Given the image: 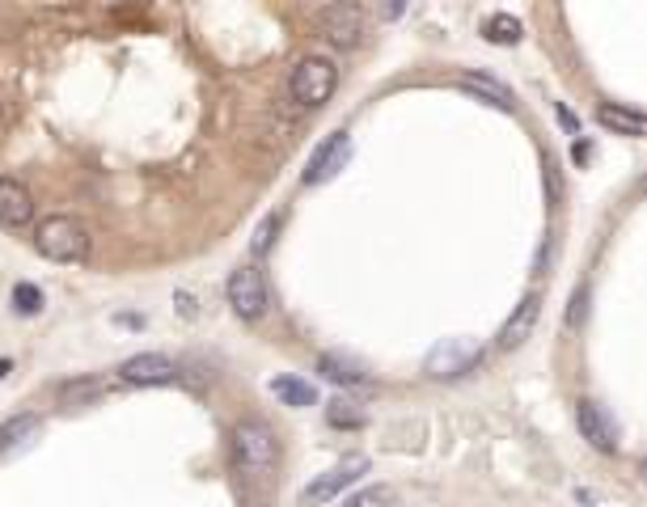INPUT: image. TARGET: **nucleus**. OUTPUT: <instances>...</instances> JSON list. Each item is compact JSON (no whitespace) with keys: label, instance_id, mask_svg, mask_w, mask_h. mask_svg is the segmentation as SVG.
I'll use <instances>...</instances> for the list:
<instances>
[{"label":"nucleus","instance_id":"f257e3e1","mask_svg":"<svg viewBox=\"0 0 647 507\" xmlns=\"http://www.w3.org/2000/svg\"><path fill=\"white\" fill-rule=\"evenodd\" d=\"M233 461H238V469L246 478H263L275 469V461H280V435L275 427L267 423V419H241L238 427H233Z\"/></svg>","mask_w":647,"mask_h":507},{"label":"nucleus","instance_id":"f03ea898","mask_svg":"<svg viewBox=\"0 0 647 507\" xmlns=\"http://www.w3.org/2000/svg\"><path fill=\"white\" fill-rule=\"evenodd\" d=\"M34 245H39V254L51 258V263H85L90 258V229L76 216L55 212V216L39 220Z\"/></svg>","mask_w":647,"mask_h":507},{"label":"nucleus","instance_id":"7ed1b4c3","mask_svg":"<svg viewBox=\"0 0 647 507\" xmlns=\"http://www.w3.org/2000/svg\"><path fill=\"white\" fill-rule=\"evenodd\" d=\"M288 89H292V102H301V106H326L338 89V68L326 55H305L292 68Z\"/></svg>","mask_w":647,"mask_h":507},{"label":"nucleus","instance_id":"20e7f679","mask_svg":"<svg viewBox=\"0 0 647 507\" xmlns=\"http://www.w3.org/2000/svg\"><path fill=\"white\" fill-rule=\"evenodd\" d=\"M364 474H368V457H364V453H347V457L338 461L335 469L317 474V478H313V483L301 490V504H305V507L331 504V499H335V495H343L347 486H356Z\"/></svg>","mask_w":647,"mask_h":507},{"label":"nucleus","instance_id":"39448f33","mask_svg":"<svg viewBox=\"0 0 647 507\" xmlns=\"http://www.w3.org/2000/svg\"><path fill=\"white\" fill-rule=\"evenodd\" d=\"M229 305H233V314L241 321H259L267 314V279L254 263L238 266L229 275Z\"/></svg>","mask_w":647,"mask_h":507},{"label":"nucleus","instance_id":"423d86ee","mask_svg":"<svg viewBox=\"0 0 647 507\" xmlns=\"http://www.w3.org/2000/svg\"><path fill=\"white\" fill-rule=\"evenodd\" d=\"M482 360V347L474 338H445V342H436L428 351V377H461V372H470L474 363Z\"/></svg>","mask_w":647,"mask_h":507},{"label":"nucleus","instance_id":"0eeeda50","mask_svg":"<svg viewBox=\"0 0 647 507\" xmlns=\"http://www.w3.org/2000/svg\"><path fill=\"white\" fill-rule=\"evenodd\" d=\"M182 372H178V363L161 356V351H140V356H132V360L119 363V381L123 385H140V389H153V385H174Z\"/></svg>","mask_w":647,"mask_h":507},{"label":"nucleus","instance_id":"6e6552de","mask_svg":"<svg viewBox=\"0 0 647 507\" xmlns=\"http://www.w3.org/2000/svg\"><path fill=\"white\" fill-rule=\"evenodd\" d=\"M317 25H322V34L335 47H356L359 39H364V13H359L356 4H326V9H317Z\"/></svg>","mask_w":647,"mask_h":507},{"label":"nucleus","instance_id":"1a4fd4ad","mask_svg":"<svg viewBox=\"0 0 647 507\" xmlns=\"http://www.w3.org/2000/svg\"><path fill=\"white\" fill-rule=\"evenodd\" d=\"M347 157H352V136H347V131L326 136L322 145L313 148L310 166H305V182H310V187H317V182H331L338 169L347 166Z\"/></svg>","mask_w":647,"mask_h":507},{"label":"nucleus","instance_id":"9d476101","mask_svg":"<svg viewBox=\"0 0 647 507\" xmlns=\"http://www.w3.org/2000/svg\"><path fill=\"white\" fill-rule=\"evenodd\" d=\"M34 220V194L25 191L18 178L0 173V224L4 229H25Z\"/></svg>","mask_w":647,"mask_h":507},{"label":"nucleus","instance_id":"9b49d317","mask_svg":"<svg viewBox=\"0 0 647 507\" xmlns=\"http://www.w3.org/2000/svg\"><path fill=\"white\" fill-rule=\"evenodd\" d=\"M575 423H580V435L601 448V453H614V444H618V427H614V419L601 411L597 402H580L575 406Z\"/></svg>","mask_w":647,"mask_h":507},{"label":"nucleus","instance_id":"f8f14e48","mask_svg":"<svg viewBox=\"0 0 647 507\" xmlns=\"http://www.w3.org/2000/svg\"><path fill=\"white\" fill-rule=\"evenodd\" d=\"M538 317H542V296H525V300L516 305V314L508 317V326L500 330V347H503V351L521 347V342H525V338L533 335Z\"/></svg>","mask_w":647,"mask_h":507},{"label":"nucleus","instance_id":"ddd939ff","mask_svg":"<svg viewBox=\"0 0 647 507\" xmlns=\"http://www.w3.org/2000/svg\"><path fill=\"white\" fill-rule=\"evenodd\" d=\"M39 432H43V419L39 414H13V419H4L0 423V457L22 453L30 440H39Z\"/></svg>","mask_w":647,"mask_h":507},{"label":"nucleus","instance_id":"4468645a","mask_svg":"<svg viewBox=\"0 0 647 507\" xmlns=\"http://www.w3.org/2000/svg\"><path fill=\"white\" fill-rule=\"evenodd\" d=\"M597 123L614 136H647V115L644 110H630V106H618V102H605L597 110Z\"/></svg>","mask_w":647,"mask_h":507},{"label":"nucleus","instance_id":"2eb2a0df","mask_svg":"<svg viewBox=\"0 0 647 507\" xmlns=\"http://www.w3.org/2000/svg\"><path fill=\"white\" fill-rule=\"evenodd\" d=\"M466 94L482 97V102H491V106H500V110H516V97H512V89L503 85V81H495V76L487 73H461V81H457Z\"/></svg>","mask_w":647,"mask_h":507},{"label":"nucleus","instance_id":"dca6fc26","mask_svg":"<svg viewBox=\"0 0 647 507\" xmlns=\"http://www.w3.org/2000/svg\"><path fill=\"white\" fill-rule=\"evenodd\" d=\"M317 372H322L326 381H335V385H343V389L368 385V372H359L356 363L338 360V356H322V360H317Z\"/></svg>","mask_w":647,"mask_h":507},{"label":"nucleus","instance_id":"f3484780","mask_svg":"<svg viewBox=\"0 0 647 507\" xmlns=\"http://www.w3.org/2000/svg\"><path fill=\"white\" fill-rule=\"evenodd\" d=\"M271 393L284 402V406H313L317 402V389L310 381H301V377H275L271 381Z\"/></svg>","mask_w":647,"mask_h":507},{"label":"nucleus","instance_id":"a211bd4d","mask_svg":"<svg viewBox=\"0 0 647 507\" xmlns=\"http://www.w3.org/2000/svg\"><path fill=\"white\" fill-rule=\"evenodd\" d=\"M482 34H487V43H503V47H512V43H521V22L516 18H508V13H495V18H487L482 22Z\"/></svg>","mask_w":647,"mask_h":507},{"label":"nucleus","instance_id":"6ab92c4d","mask_svg":"<svg viewBox=\"0 0 647 507\" xmlns=\"http://www.w3.org/2000/svg\"><path fill=\"white\" fill-rule=\"evenodd\" d=\"M326 419H331V427H359V423H364V411H359L356 402L338 398V402L326 406Z\"/></svg>","mask_w":647,"mask_h":507},{"label":"nucleus","instance_id":"aec40b11","mask_svg":"<svg viewBox=\"0 0 647 507\" xmlns=\"http://www.w3.org/2000/svg\"><path fill=\"white\" fill-rule=\"evenodd\" d=\"M13 309L22 317L39 314V309H43V292L34 288V284H18V288H13Z\"/></svg>","mask_w":647,"mask_h":507},{"label":"nucleus","instance_id":"412c9836","mask_svg":"<svg viewBox=\"0 0 647 507\" xmlns=\"http://www.w3.org/2000/svg\"><path fill=\"white\" fill-rule=\"evenodd\" d=\"M343 507H394V490L389 486H368V490L352 495Z\"/></svg>","mask_w":647,"mask_h":507},{"label":"nucleus","instance_id":"4be33fe9","mask_svg":"<svg viewBox=\"0 0 647 507\" xmlns=\"http://www.w3.org/2000/svg\"><path fill=\"white\" fill-rule=\"evenodd\" d=\"M275 229H280V216H267L263 229L254 233V254H267V250H271V233H275Z\"/></svg>","mask_w":647,"mask_h":507},{"label":"nucleus","instance_id":"5701e85b","mask_svg":"<svg viewBox=\"0 0 647 507\" xmlns=\"http://www.w3.org/2000/svg\"><path fill=\"white\" fill-rule=\"evenodd\" d=\"M580 314H584V292H575V309H572V326L580 321Z\"/></svg>","mask_w":647,"mask_h":507},{"label":"nucleus","instance_id":"b1692460","mask_svg":"<svg viewBox=\"0 0 647 507\" xmlns=\"http://www.w3.org/2000/svg\"><path fill=\"white\" fill-rule=\"evenodd\" d=\"M9 372H13V363H9V360H0V381H4Z\"/></svg>","mask_w":647,"mask_h":507},{"label":"nucleus","instance_id":"393cba45","mask_svg":"<svg viewBox=\"0 0 647 507\" xmlns=\"http://www.w3.org/2000/svg\"><path fill=\"white\" fill-rule=\"evenodd\" d=\"M639 474H644V483H647V457H644V465H639Z\"/></svg>","mask_w":647,"mask_h":507}]
</instances>
